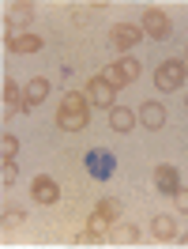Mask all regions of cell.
<instances>
[{
	"instance_id": "cell-1",
	"label": "cell",
	"mask_w": 188,
	"mask_h": 249,
	"mask_svg": "<svg viewBox=\"0 0 188 249\" xmlns=\"http://www.w3.org/2000/svg\"><path fill=\"white\" fill-rule=\"evenodd\" d=\"M57 124H61L64 132H79V128H87V98L76 91L64 94L61 109H57Z\"/></svg>"
},
{
	"instance_id": "cell-2",
	"label": "cell",
	"mask_w": 188,
	"mask_h": 249,
	"mask_svg": "<svg viewBox=\"0 0 188 249\" xmlns=\"http://www.w3.org/2000/svg\"><path fill=\"white\" fill-rule=\"evenodd\" d=\"M188 76V64L185 61H162L158 64V76H155V87L158 91H177Z\"/></svg>"
},
{
	"instance_id": "cell-3",
	"label": "cell",
	"mask_w": 188,
	"mask_h": 249,
	"mask_svg": "<svg viewBox=\"0 0 188 249\" xmlns=\"http://www.w3.org/2000/svg\"><path fill=\"white\" fill-rule=\"evenodd\" d=\"M143 31L151 34V38H158V42H166V38L173 34V23H170V16H166V12L147 8V12H143Z\"/></svg>"
},
{
	"instance_id": "cell-4",
	"label": "cell",
	"mask_w": 188,
	"mask_h": 249,
	"mask_svg": "<svg viewBox=\"0 0 188 249\" xmlns=\"http://www.w3.org/2000/svg\"><path fill=\"white\" fill-rule=\"evenodd\" d=\"M113 91H117L113 83H106L102 76H94L91 83H87V91H83V94H87L98 109H113Z\"/></svg>"
},
{
	"instance_id": "cell-5",
	"label": "cell",
	"mask_w": 188,
	"mask_h": 249,
	"mask_svg": "<svg viewBox=\"0 0 188 249\" xmlns=\"http://www.w3.org/2000/svg\"><path fill=\"white\" fill-rule=\"evenodd\" d=\"M31 196L38 204H57V200H61V185H57L49 174H38V178H34V185H31Z\"/></svg>"
},
{
	"instance_id": "cell-6",
	"label": "cell",
	"mask_w": 188,
	"mask_h": 249,
	"mask_svg": "<svg viewBox=\"0 0 188 249\" xmlns=\"http://www.w3.org/2000/svg\"><path fill=\"white\" fill-rule=\"evenodd\" d=\"M46 94H49V79L34 76L31 83L23 87V109H38L42 102H46Z\"/></svg>"
},
{
	"instance_id": "cell-7",
	"label": "cell",
	"mask_w": 188,
	"mask_h": 249,
	"mask_svg": "<svg viewBox=\"0 0 188 249\" xmlns=\"http://www.w3.org/2000/svg\"><path fill=\"white\" fill-rule=\"evenodd\" d=\"M140 38H143L140 27H132V23H113V31H110V42H113L117 49H132Z\"/></svg>"
},
{
	"instance_id": "cell-8",
	"label": "cell",
	"mask_w": 188,
	"mask_h": 249,
	"mask_svg": "<svg viewBox=\"0 0 188 249\" xmlns=\"http://www.w3.org/2000/svg\"><path fill=\"white\" fill-rule=\"evenodd\" d=\"M140 124H143V128H151V132H158V128L166 124V109H162V102H143V106H140Z\"/></svg>"
},
{
	"instance_id": "cell-9",
	"label": "cell",
	"mask_w": 188,
	"mask_h": 249,
	"mask_svg": "<svg viewBox=\"0 0 188 249\" xmlns=\"http://www.w3.org/2000/svg\"><path fill=\"white\" fill-rule=\"evenodd\" d=\"M136 121H140V113H132V109H125V106H113L110 109V128H113V132H132Z\"/></svg>"
},
{
	"instance_id": "cell-10",
	"label": "cell",
	"mask_w": 188,
	"mask_h": 249,
	"mask_svg": "<svg viewBox=\"0 0 188 249\" xmlns=\"http://www.w3.org/2000/svg\"><path fill=\"white\" fill-rule=\"evenodd\" d=\"M8 49L12 53H38L42 49V34H8Z\"/></svg>"
},
{
	"instance_id": "cell-11",
	"label": "cell",
	"mask_w": 188,
	"mask_h": 249,
	"mask_svg": "<svg viewBox=\"0 0 188 249\" xmlns=\"http://www.w3.org/2000/svg\"><path fill=\"white\" fill-rule=\"evenodd\" d=\"M31 19H34V4L31 0H19V4L8 8V27H27Z\"/></svg>"
},
{
	"instance_id": "cell-12",
	"label": "cell",
	"mask_w": 188,
	"mask_h": 249,
	"mask_svg": "<svg viewBox=\"0 0 188 249\" xmlns=\"http://www.w3.org/2000/svg\"><path fill=\"white\" fill-rule=\"evenodd\" d=\"M16 109H23V87L4 79V117H12Z\"/></svg>"
},
{
	"instance_id": "cell-13",
	"label": "cell",
	"mask_w": 188,
	"mask_h": 249,
	"mask_svg": "<svg viewBox=\"0 0 188 249\" xmlns=\"http://www.w3.org/2000/svg\"><path fill=\"white\" fill-rule=\"evenodd\" d=\"M110 238H113V246H136L140 242V227L136 223H117Z\"/></svg>"
},
{
	"instance_id": "cell-14",
	"label": "cell",
	"mask_w": 188,
	"mask_h": 249,
	"mask_svg": "<svg viewBox=\"0 0 188 249\" xmlns=\"http://www.w3.org/2000/svg\"><path fill=\"white\" fill-rule=\"evenodd\" d=\"M155 185L162 189V193H177V189H181V178H177V170H173V166H158L155 170Z\"/></svg>"
},
{
	"instance_id": "cell-15",
	"label": "cell",
	"mask_w": 188,
	"mask_h": 249,
	"mask_svg": "<svg viewBox=\"0 0 188 249\" xmlns=\"http://www.w3.org/2000/svg\"><path fill=\"white\" fill-rule=\"evenodd\" d=\"M151 234H155V242H170V238H177V223H173V215H155Z\"/></svg>"
},
{
	"instance_id": "cell-16",
	"label": "cell",
	"mask_w": 188,
	"mask_h": 249,
	"mask_svg": "<svg viewBox=\"0 0 188 249\" xmlns=\"http://www.w3.org/2000/svg\"><path fill=\"white\" fill-rule=\"evenodd\" d=\"M91 170L102 174V178H110L113 174V155L110 151H91Z\"/></svg>"
},
{
	"instance_id": "cell-17",
	"label": "cell",
	"mask_w": 188,
	"mask_h": 249,
	"mask_svg": "<svg viewBox=\"0 0 188 249\" xmlns=\"http://www.w3.org/2000/svg\"><path fill=\"white\" fill-rule=\"evenodd\" d=\"M94 212H98V215H106L110 223H117V219L125 215V208H121V200H113V196H110V200H98V208H94Z\"/></svg>"
},
{
	"instance_id": "cell-18",
	"label": "cell",
	"mask_w": 188,
	"mask_h": 249,
	"mask_svg": "<svg viewBox=\"0 0 188 249\" xmlns=\"http://www.w3.org/2000/svg\"><path fill=\"white\" fill-rule=\"evenodd\" d=\"M113 64H117V72H121V76H125L128 83L140 76V61H136V57H121V61H113Z\"/></svg>"
},
{
	"instance_id": "cell-19",
	"label": "cell",
	"mask_w": 188,
	"mask_h": 249,
	"mask_svg": "<svg viewBox=\"0 0 188 249\" xmlns=\"http://www.w3.org/2000/svg\"><path fill=\"white\" fill-rule=\"evenodd\" d=\"M23 219H27V212H23V208H4V212H0V223H4V231L19 227Z\"/></svg>"
},
{
	"instance_id": "cell-20",
	"label": "cell",
	"mask_w": 188,
	"mask_h": 249,
	"mask_svg": "<svg viewBox=\"0 0 188 249\" xmlns=\"http://www.w3.org/2000/svg\"><path fill=\"white\" fill-rule=\"evenodd\" d=\"M0 155H4V162L19 155V140L16 136H4V140H0Z\"/></svg>"
},
{
	"instance_id": "cell-21",
	"label": "cell",
	"mask_w": 188,
	"mask_h": 249,
	"mask_svg": "<svg viewBox=\"0 0 188 249\" xmlns=\"http://www.w3.org/2000/svg\"><path fill=\"white\" fill-rule=\"evenodd\" d=\"M106 227H110V219H106V215H98V212H94V215H91V223H87V231H91V234H98V238H102V231H106Z\"/></svg>"
},
{
	"instance_id": "cell-22",
	"label": "cell",
	"mask_w": 188,
	"mask_h": 249,
	"mask_svg": "<svg viewBox=\"0 0 188 249\" xmlns=\"http://www.w3.org/2000/svg\"><path fill=\"white\" fill-rule=\"evenodd\" d=\"M16 178H19V170H16V162L8 159V162H4V170H0V181H4V185H16Z\"/></svg>"
},
{
	"instance_id": "cell-23",
	"label": "cell",
	"mask_w": 188,
	"mask_h": 249,
	"mask_svg": "<svg viewBox=\"0 0 188 249\" xmlns=\"http://www.w3.org/2000/svg\"><path fill=\"white\" fill-rule=\"evenodd\" d=\"M173 204H177V212H188V189H177V193H173Z\"/></svg>"
},
{
	"instance_id": "cell-24",
	"label": "cell",
	"mask_w": 188,
	"mask_h": 249,
	"mask_svg": "<svg viewBox=\"0 0 188 249\" xmlns=\"http://www.w3.org/2000/svg\"><path fill=\"white\" fill-rule=\"evenodd\" d=\"M181 246H188V234H185V238H181Z\"/></svg>"
},
{
	"instance_id": "cell-25",
	"label": "cell",
	"mask_w": 188,
	"mask_h": 249,
	"mask_svg": "<svg viewBox=\"0 0 188 249\" xmlns=\"http://www.w3.org/2000/svg\"><path fill=\"white\" fill-rule=\"evenodd\" d=\"M185 64H188V49H185Z\"/></svg>"
}]
</instances>
